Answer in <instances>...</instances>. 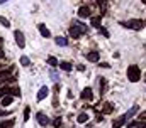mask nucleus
I'll use <instances>...</instances> for the list:
<instances>
[{"label": "nucleus", "mask_w": 146, "mask_h": 128, "mask_svg": "<svg viewBox=\"0 0 146 128\" xmlns=\"http://www.w3.org/2000/svg\"><path fill=\"white\" fill-rule=\"evenodd\" d=\"M127 79H129L131 83H138V81L141 79V69H139V66L131 64V66L127 67Z\"/></svg>", "instance_id": "obj_1"}, {"label": "nucleus", "mask_w": 146, "mask_h": 128, "mask_svg": "<svg viewBox=\"0 0 146 128\" xmlns=\"http://www.w3.org/2000/svg\"><path fill=\"white\" fill-rule=\"evenodd\" d=\"M83 32H87V27H85L83 24H80V22H73V25L70 27V35H72L73 39H80Z\"/></svg>", "instance_id": "obj_2"}, {"label": "nucleus", "mask_w": 146, "mask_h": 128, "mask_svg": "<svg viewBox=\"0 0 146 128\" xmlns=\"http://www.w3.org/2000/svg\"><path fill=\"white\" fill-rule=\"evenodd\" d=\"M122 27H127V29H133V31H141L145 27V22L139 20V19H131L127 22H121Z\"/></svg>", "instance_id": "obj_3"}, {"label": "nucleus", "mask_w": 146, "mask_h": 128, "mask_svg": "<svg viewBox=\"0 0 146 128\" xmlns=\"http://www.w3.org/2000/svg\"><path fill=\"white\" fill-rule=\"evenodd\" d=\"M14 37H15L17 46H19L21 49H24V47H26V39H24V34H22L21 31H15V32H14Z\"/></svg>", "instance_id": "obj_4"}, {"label": "nucleus", "mask_w": 146, "mask_h": 128, "mask_svg": "<svg viewBox=\"0 0 146 128\" xmlns=\"http://www.w3.org/2000/svg\"><path fill=\"white\" fill-rule=\"evenodd\" d=\"M36 118H37V123H39L41 127H46V125L49 123V118H48L44 113H41V111H39V113L36 115Z\"/></svg>", "instance_id": "obj_5"}, {"label": "nucleus", "mask_w": 146, "mask_h": 128, "mask_svg": "<svg viewBox=\"0 0 146 128\" xmlns=\"http://www.w3.org/2000/svg\"><path fill=\"white\" fill-rule=\"evenodd\" d=\"M90 15H92V12H90L88 7H80V10H78V17L80 19H85V17H90Z\"/></svg>", "instance_id": "obj_6"}, {"label": "nucleus", "mask_w": 146, "mask_h": 128, "mask_svg": "<svg viewBox=\"0 0 146 128\" xmlns=\"http://www.w3.org/2000/svg\"><path fill=\"white\" fill-rule=\"evenodd\" d=\"M48 95H49V88H48V86H42V88L39 89V93H37V101H42Z\"/></svg>", "instance_id": "obj_7"}, {"label": "nucleus", "mask_w": 146, "mask_h": 128, "mask_svg": "<svg viewBox=\"0 0 146 128\" xmlns=\"http://www.w3.org/2000/svg\"><path fill=\"white\" fill-rule=\"evenodd\" d=\"M124 123H126V116L122 115V116H119V118H115V120L112 121V128H121Z\"/></svg>", "instance_id": "obj_8"}, {"label": "nucleus", "mask_w": 146, "mask_h": 128, "mask_svg": "<svg viewBox=\"0 0 146 128\" xmlns=\"http://www.w3.org/2000/svg\"><path fill=\"white\" fill-rule=\"evenodd\" d=\"M82 99H87V101H90V99H92V98H94V95H92V89H90V88H85V89H83V91H82Z\"/></svg>", "instance_id": "obj_9"}, {"label": "nucleus", "mask_w": 146, "mask_h": 128, "mask_svg": "<svg viewBox=\"0 0 146 128\" xmlns=\"http://www.w3.org/2000/svg\"><path fill=\"white\" fill-rule=\"evenodd\" d=\"M87 59H88L90 63H97V61H99V52H97V51L88 52V54H87Z\"/></svg>", "instance_id": "obj_10"}, {"label": "nucleus", "mask_w": 146, "mask_h": 128, "mask_svg": "<svg viewBox=\"0 0 146 128\" xmlns=\"http://www.w3.org/2000/svg\"><path fill=\"white\" fill-rule=\"evenodd\" d=\"M99 88H100V95H104L106 89H107V79L106 78H100L99 79Z\"/></svg>", "instance_id": "obj_11"}, {"label": "nucleus", "mask_w": 146, "mask_h": 128, "mask_svg": "<svg viewBox=\"0 0 146 128\" xmlns=\"http://www.w3.org/2000/svg\"><path fill=\"white\" fill-rule=\"evenodd\" d=\"M37 29H39V32H41V35H42V37H51V32L46 29V25H44V24H39V25H37Z\"/></svg>", "instance_id": "obj_12"}, {"label": "nucleus", "mask_w": 146, "mask_h": 128, "mask_svg": "<svg viewBox=\"0 0 146 128\" xmlns=\"http://www.w3.org/2000/svg\"><path fill=\"white\" fill-rule=\"evenodd\" d=\"M12 99H14V98H12V96H10V95L3 96V98H0V104H2L3 108H5V106H9V104L12 103Z\"/></svg>", "instance_id": "obj_13"}, {"label": "nucleus", "mask_w": 146, "mask_h": 128, "mask_svg": "<svg viewBox=\"0 0 146 128\" xmlns=\"http://www.w3.org/2000/svg\"><path fill=\"white\" fill-rule=\"evenodd\" d=\"M138 110H139V108H138V106L134 104V106H133V108H131V110H129V111H127L126 115H124V116H126V120H127V118H131V116H134V115L138 113Z\"/></svg>", "instance_id": "obj_14"}, {"label": "nucleus", "mask_w": 146, "mask_h": 128, "mask_svg": "<svg viewBox=\"0 0 146 128\" xmlns=\"http://www.w3.org/2000/svg\"><path fill=\"white\" fill-rule=\"evenodd\" d=\"M58 66H60V67H61L63 71H66V72H70V71H72V67H73L72 64H70V63H66V61H63V63H60Z\"/></svg>", "instance_id": "obj_15"}, {"label": "nucleus", "mask_w": 146, "mask_h": 128, "mask_svg": "<svg viewBox=\"0 0 146 128\" xmlns=\"http://www.w3.org/2000/svg\"><path fill=\"white\" fill-rule=\"evenodd\" d=\"M90 24H92V25H94L95 29L102 27V25H100V17H92V19H90Z\"/></svg>", "instance_id": "obj_16"}, {"label": "nucleus", "mask_w": 146, "mask_h": 128, "mask_svg": "<svg viewBox=\"0 0 146 128\" xmlns=\"http://www.w3.org/2000/svg\"><path fill=\"white\" fill-rule=\"evenodd\" d=\"M76 121H78V123H87V121H88V115H87V113H80L78 118H76Z\"/></svg>", "instance_id": "obj_17"}, {"label": "nucleus", "mask_w": 146, "mask_h": 128, "mask_svg": "<svg viewBox=\"0 0 146 128\" xmlns=\"http://www.w3.org/2000/svg\"><path fill=\"white\" fill-rule=\"evenodd\" d=\"M10 71H12V69L0 71V79H12V78H10Z\"/></svg>", "instance_id": "obj_18"}, {"label": "nucleus", "mask_w": 146, "mask_h": 128, "mask_svg": "<svg viewBox=\"0 0 146 128\" xmlns=\"http://www.w3.org/2000/svg\"><path fill=\"white\" fill-rule=\"evenodd\" d=\"M54 42H56L58 46H66V44H68V39H65V37H56Z\"/></svg>", "instance_id": "obj_19"}, {"label": "nucleus", "mask_w": 146, "mask_h": 128, "mask_svg": "<svg viewBox=\"0 0 146 128\" xmlns=\"http://www.w3.org/2000/svg\"><path fill=\"white\" fill-rule=\"evenodd\" d=\"M14 120H7V121H0V128H12Z\"/></svg>", "instance_id": "obj_20"}, {"label": "nucleus", "mask_w": 146, "mask_h": 128, "mask_svg": "<svg viewBox=\"0 0 146 128\" xmlns=\"http://www.w3.org/2000/svg\"><path fill=\"white\" fill-rule=\"evenodd\" d=\"M10 95V88L9 86H3V88H0V98H3V96Z\"/></svg>", "instance_id": "obj_21"}, {"label": "nucleus", "mask_w": 146, "mask_h": 128, "mask_svg": "<svg viewBox=\"0 0 146 128\" xmlns=\"http://www.w3.org/2000/svg\"><path fill=\"white\" fill-rule=\"evenodd\" d=\"M21 64H22L24 67H29V66H31V61H29V57H27V56H22V57H21Z\"/></svg>", "instance_id": "obj_22"}, {"label": "nucleus", "mask_w": 146, "mask_h": 128, "mask_svg": "<svg viewBox=\"0 0 146 128\" xmlns=\"http://www.w3.org/2000/svg\"><path fill=\"white\" fill-rule=\"evenodd\" d=\"M48 64H49V66H53V67H56V66H58V59H56V57H53V56H49V57H48Z\"/></svg>", "instance_id": "obj_23"}, {"label": "nucleus", "mask_w": 146, "mask_h": 128, "mask_svg": "<svg viewBox=\"0 0 146 128\" xmlns=\"http://www.w3.org/2000/svg\"><path fill=\"white\" fill-rule=\"evenodd\" d=\"M10 95L21 96V88H19V86H15V88H10Z\"/></svg>", "instance_id": "obj_24"}, {"label": "nucleus", "mask_w": 146, "mask_h": 128, "mask_svg": "<svg viewBox=\"0 0 146 128\" xmlns=\"http://www.w3.org/2000/svg\"><path fill=\"white\" fill-rule=\"evenodd\" d=\"M97 3H99V7L102 8V15L106 14V0H97Z\"/></svg>", "instance_id": "obj_25"}, {"label": "nucleus", "mask_w": 146, "mask_h": 128, "mask_svg": "<svg viewBox=\"0 0 146 128\" xmlns=\"http://www.w3.org/2000/svg\"><path fill=\"white\" fill-rule=\"evenodd\" d=\"M29 115H31V110H29V106H26V110H24V121L29 120Z\"/></svg>", "instance_id": "obj_26"}, {"label": "nucleus", "mask_w": 146, "mask_h": 128, "mask_svg": "<svg viewBox=\"0 0 146 128\" xmlns=\"http://www.w3.org/2000/svg\"><path fill=\"white\" fill-rule=\"evenodd\" d=\"M112 111V103H106V106H104V113H110Z\"/></svg>", "instance_id": "obj_27"}, {"label": "nucleus", "mask_w": 146, "mask_h": 128, "mask_svg": "<svg viewBox=\"0 0 146 128\" xmlns=\"http://www.w3.org/2000/svg\"><path fill=\"white\" fill-rule=\"evenodd\" d=\"M0 24H2L3 27H9V25H10V24H9V20H7L5 17H0Z\"/></svg>", "instance_id": "obj_28"}, {"label": "nucleus", "mask_w": 146, "mask_h": 128, "mask_svg": "<svg viewBox=\"0 0 146 128\" xmlns=\"http://www.w3.org/2000/svg\"><path fill=\"white\" fill-rule=\"evenodd\" d=\"M53 127H61V118H56V120H54V121H53Z\"/></svg>", "instance_id": "obj_29"}, {"label": "nucleus", "mask_w": 146, "mask_h": 128, "mask_svg": "<svg viewBox=\"0 0 146 128\" xmlns=\"http://www.w3.org/2000/svg\"><path fill=\"white\" fill-rule=\"evenodd\" d=\"M99 31L102 32V34H104V35H106V37H109V32L106 31V29H104V27H99Z\"/></svg>", "instance_id": "obj_30"}, {"label": "nucleus", "mask_w": 146, "mask_h": 128, "mask_svg": "<svg viewBox=\"0 0 146 128\" xmlns=\"http://www.w3.org/2000/svg\"><path fill=\"white\" fill-rule=\"evenodd\" d=\"M141 118H143V121H146V111H145V113H141V115H139V120H141Z\"/></svg>", "instance_id": "obj_31"}, {"label": "nucleus", "mask_w": 146, "mask_h": 128, "mask_svg": "<svg viewBox=\"0 0 146 128\" xmlns=\"http://www.w3.org/2000/svg\"><path fill=\"white\" fill-rule=\"evenodd\" d=\"M3 56H5V52H3V51H2V47H0V59H2Z\"/></svg>", "instance_id": "obj_32"}, {"label": "nucleus", "mask_w": 146, "mask_h": 128, "mask_svg": "<svg viewBox=\"0 0 146 128\" xmlns=\"http://www.w3.org/2000/svg\"><path fill=\"white\" fill-rule=\"evenodd\" d=\"M5 2H9V0H0V3H5Z\"/></svg>", "instance_id": "obj_33"}, {"label": "nucleus", "mask_w": 146, "mask_h": 128, "mask_svg": "<svg viewBox=\"0 0 146 128\" xmlns=\"http://www.w3.org/2000/svg\"><path fill=\"white\" fill-rule=\"evenodd\" d=\"M141 2H143V3H146V0H141Z\"/></svg>", "instance_id": "obj_34"}, {"label": "nucleus", "mask_w": 146, "mask_h": 128, "mask_svg": "<svg viewBox=\"0 0 146 128\" xmlns=\"http://www.w3.org/2000/svg\"><path fill=\"white\" fill-rule=\"evenodd\" d=\"M0 67H2V64H0Z\"/></svg>", "instance_id": "obj_35"}]
</instances>
